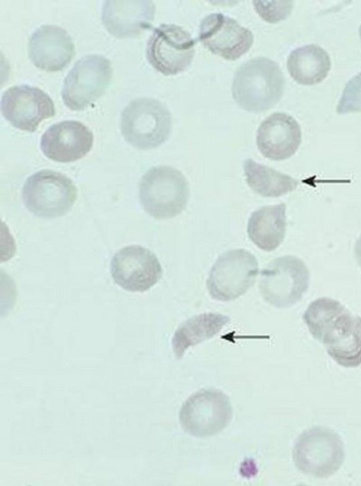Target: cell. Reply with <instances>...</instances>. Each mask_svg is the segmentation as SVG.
Wrapping results in <instances>:
<instances>
[{"label":"cell","mask_w":361,"mask_h":486,"mask_svg":"<svg viewBox=\"0 0 361 486\" xmlns=\"http://www.w3.org/2000/svg\"><path fill=\"white\" fill-rule=\"evenodd\" d=\"M329 355L344 367L361 365V317L350 336L339 345L326 350Z\"/></svg>","instance_id":"7402d4cb"},{"label":"cell","mask_w":361,"mask_h":486,"mask_svg":"<svg viewBox=\"0 0 361 486\" xmlns=\"http://www.w3.org/2000/svg\"><path fill=\"white\" fill-rule=\"evenodd\" d=\"M287 69L293 79L301 85L322 82L331 69L328 53L317 45H307L293 49L287 59Z\"/></svg>","instance_id":"ffe728a7"},{"label":"cell","mask_w":361,"mask_h":486,"mask_svg":"<svg viewBox=\"0 0 361 486\" xmlns=\"http://www.w3.org/2000/svg\"><path fill=\"white\" fill-rule=\"evenodd\" d=\"M198 39L209 52L231 61L247 52L254 41L251 30L221 13L209 14L202 20Z\"/></svg>","instance_id":"4fadbf2b"},{"label":"cell","mask_w":361,"mask_h":486,"mask_svg":"<svg viewBox=\"0 0 361 486\" xmlns=\"http://www.w3.org/2000/svg\"><path fill=\"white\" fill-rule=\"evenodd\" d=\"M254 8L265 21L275 23L286 19L291 13L293 1H257L252 2Z\"/></svg>","instance_id":"cb8c5ba5"},{"label":"cell","mask_w":361,"mask_h":486,"mask_svg":"<svg viewBox=\"0 0 361 486\" xmlns=\"http://www.w3.org/2000/svg\"><path fill=\"white\" fill-rule=\"evenodd\" d=\"M359 33H360V37L361 40V25H360V29H359Z\"/></svg>","instance_id":"484cf974"},{"label":"cell","mask_w":361,"mask_h":486,"mask_svg":"<svg viewBox=\"0 0 361 486\" xmlns=\"http://www.w3.org/2000/svg\"><path fill=\"white\" fill-rule=\"evenodd\" d=\"M77 196V188L68 177L50 170L32 174L23 188V199L27 208L44 218L66 214L75 203Z\"/></svg>","instance_id":"8992f818"},{"label":"cell","mask_w":361,"mask_h":486,"mask_svg":"<svg viewBox=\"0 0 361 486\" xmlns=\"http://www.w3.org/2000/svg\"><path fill=\"white\" fill-rule=\"evenodd\" d=\"M246 182L251 189L264 197H279L296 189L298 181L251 158L243 162Z\"/></svg>","instance_id":"44dd1931"},{"label":"cell","mask_w":361,"mask_h":486,"mask_svg":"<svg viewBox=\"0 0 361 486\" xmlns=\"http://www.w3.org/2000/svg\"><path fill=\"white\" fill-rule=\"evenodd\" d=\"M285 203L265 206L255 211L247 223L250 239L260 249L272 251L283 242L286 231Z\"/></svg>","instance_id":"ac0fdd59"},{"label":"cell","mask_w":361,"mask_h":486,"mask_svg":"<svg viewBox=\"0 0 361 486\" xmlns=\"http://www.w3.org/2000/svg\"><path fill=\"white\" fill-rule=\"evenodd\" d=\"M257 275L258 262L252 253L231 249L220 255L210 269L207 287L213 299L229 302L247 292Z\"/></svg>","instance_id":"ba28073f"},{"label":"cell","mask_w":361,"mask_h":486,"mask_svg":"<svg viewBox=\"0 0 361 486\" xmlns=\"http://www.w3.org/2000/svg\"><path fill=\"white\" fill-rule=\"evenodd\" d=\"M302 141L298 122L284 112H275L259 126L256 143L259 152L267 158L280 161L293 156Z\"/></svg>","instance_id":"9a60e30c"},{"label":"cell","mask_w":361,"mask_h":486,"mask_svg":"<svg viewBox=\"0 0 361 486\" xmlns=\"http://www.w3.org/2000/svg\"><path fill=\"white\" fill-rule=\"evenodd\" d=\"M171 115L160 101L139 97L130 102L121 116V131L125 140L140 150L156 148L171 132Z\"/></svg>","instance_id":"3957f363"},{"label":"cell","mask_w":361,"mask_h":486,"mask_svg":"<svg viewBox=\"0 0 361 486\" xmlns=\"http://www.w3.org/2000/svg\"><path fill=\"white\" fill-rule=\"evenodd\" d=\"M110 271L118 285L133 292L148 290L163 273L156 255L140 245L127 246L117 251L111 259Z\"/></svg>","instance_id":"7c38bea8"},{"label":"cell","mask_w":361,"mask_h":486,"mask_svg":"<svg viewBox=\"0 0 361 486\" xmlns=\"http://www.w3.org/2000/svg\"><path fill=\"white\" fill-rule=\"evenodd\" d=\"M284 78L277 63L267 57H257L236 70L231 86L232 95L243 109L265 112L281 98Z\"/></svg>","instance_id":"6da1fadb"},{"label":"cell","mask_w":361,"mask_h":486,"mask_svg":"<svg viewBox=\"0 0 361 486\" xmlns=\"http://www.w3.org/2000/svg\"><path fill=\"white\" fill-rule=\"evenodd\" d=\"M94 136L90 129L76 120H65L49 126L43 134L40 148L49 159L71 162L85 156L92 149Z\"/></svg>","instance_id":"5bb4252c"},{"label":"cell","mask_w":361,"mask_h":486,"mask_svg":"<svg viewBox=\"0 0 361 486\" xmlns=\"http://www.w3.org/2000/svg\"><path fill=\"white\" fill-rule=\"evenodd\" d=\"M293 461L302 473L317 478L334 475L344 460V447L334 431L314 427L302 432L293 450Z\"/></svg>","instance_id":"5b68a950"},{"label":"cell","mask_w":361,"mask_h":486,"mask_svg":"<svg viewBox=\"0 0 361 486\" xmlns=\"http://www.w3.org/2000/svg\"><path fill=\"white\" fill-rule=\"evenodd\" d=\"M1 109L4 118L13 126L35 132L44 119L55 115V107L50 96L42 89L29 85H13L1 96Z\"/></svg>","instance_id":"8fae6325"},{"label":"cell","mask_w":361,"mask_h":486,"mask_svg":"<svg viewBox=\"0 0 361 486\" xmlns=\"http://www.w3.org/2000/svg\"><path fill=\"white\" fill-rule=\"evenodd\" d=\"M338 114L361 112V73L346 84L336 107Z\"/></svg>","instance_id":"603a6c76"},{"label":"cell","mask_w":361,"mask_h":486,"mask_svg":"<svg viewBox=\"0 0 361 486\" xmlns=\"http://www.w3.org/2000/svg\"><path fill=\"white\" fill-rule=\"evenodd\" d=\"M110 61L100 54L78 60L64 78L61 95L66 107L80 111L103 95L112 77Z\"/></svg>","instance_id":"9c48e42d"},{"label":"cell","mask_w":361,"mask_h":486,"mask_svg":"<svg viewBox=\"0 0 361 486\" xmlns=\"http://www.w3.org/2000/svg\"><path fill=\"white\" fill-rule=\"evenodd\" d=\"M355 256L357 263L361 267V235L357 239L355 245Z\"/></svg>","instance_id":"d4e9b609"},{"label":"cell","mask_w":361,"mask_h":486,"mask_svg":"<svg viewBox=\"0 0 361 486\" xmlns=\"http://www.w3.org/2000/svg\"><path fill=\"white\" fill-rule=\"evenodd\" d=\"M139 197L145 211L156 219L177 216L187 206L188 182L183 174L171 166H156L142 176Z\"/></svg>","instance_id":"7a4b0ae2"},{"label":"cell","mask_w":361,"mask_h":486,"mask_svg":"<svg viewBox=\"0 0 361 486\" xmlns=\"http://www.w3.org/2000/svg\"><path fill=\"white\" fill-rule=\"evenodd\" d=\"M232 417L228 396L221 390L212 388L201 389L185 401L179 413V422L186 433L204 438L221 432Z\"/></svg>","instance_id":"52a82bcc"},{"label":"cell","mask_w":361,"mask_h":486,"mask_svg":"<svg viewBox=\"0 0 361 486\" xmlns=\"http://www.w3.org/2000/svg\"><path fill=\"white\" fill-rule=\"evenodd\" d=\"M310 271L300 259L283 256L271 261L262 270L259 292L276 308H288L299 302L309 287Z\"/></svg>","instance_id":"277c9868"},{"label":"cell","mask_w":361,"mask_h":486,"mask_svg":"<svg viewBox=\"0 0 361 486\" xmlns=\"http://www.w3.org/2000/svg\"><path fill=\"white\" fill-rule=\"evenodd\" d=\"M196 41L182 27L161 24L153 30L147 42L146 57L151 66L165 76L185 71L195 54Z\"/></svg>","instance_id":"30bf717a"},{"label":"cell","mask_w":361,"mask_h":486,"mask_svg":"<svg viewBox=\"0 0 361 486\" xmlns=\"http://www.w3.org/2000/svg\"><path fill=\"white\" fill-rule=\"evenodd\" d=\"M229 321L228 316L212 312L203 313L186 320L178 326L172 338L176 359H181L189 348L213 338Z\"/></svg>","instance_id":"d6986e66"},{"label":"cell","mask_w":361,"mask_h":486,"mask_svg":"<svg viewBox=\"0 0 361 486\" xmlns=\"http://www.w3.org/2000/svg\"><path fill=\"white\" fill-rule=\"evenodd\" d=\"M154 11L151 1H105L102 20L106 30L115 37H132L151 28Z\"/></svg>","instance_id":"e0dca14e"},{"label":"cell","mask_w":361,"mask_h":486,"mask_svg":"<svg viewBox=\"0 0 361 486\" xmlns=\"http://www.w3.org/2000/svg\"><path fill=\"white\" fill-rule=\"evenodd\" d=\"M28 54L32 64L47 71L65 68L75 54L71 37L56 25H42L30 36Z\"/></svg>","instance_id":"2e32d148"}]
</instances>
